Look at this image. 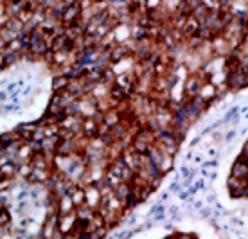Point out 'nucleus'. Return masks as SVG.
Masks as SVG:
<instances>
[{
	"label": "nucleus",
	"mask_w": 248,
	"mask_h": 239,
	"mask_svg": "<svg viewBox=\"0 0 248 239\" xmlns=\"http://www.w3.org/2000/svg\"><path fill=\"white\" fill-rule=\"evenodd\" d=\"M76 13H77V6H72V7L67 11V15H65V20H72L74 16H76Z\"/></svg>",
	"instance_id": "obj_1"
},
{
	"label": "nucleus",
	"mask_w": 248,
	"mask_h": 239,
	"mask_svg": "<svg viewBox=\"0 0 248 239\" xmlns=\"http://www.w3.org/2000/svg\"><path fill=\"white\" fill-rule=\"evenodd\" d=\"M6 221H9V214L6 210H2V212H0V225H4Z\"/></svg>",
	"instance_id": "obj_2"
}]
</instances>
